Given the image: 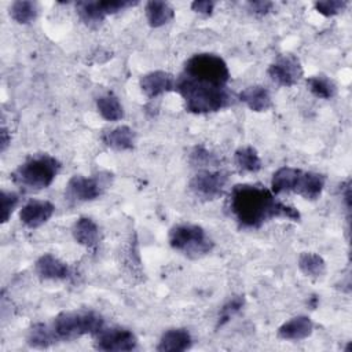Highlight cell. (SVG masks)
<instances>
[{
    "label": "cell",
    "instance_id": "20",
    "mask_svg": "<svg viewBox=\"0 0 352 352\" xmlns=\"http://www.w3.org/2000/svg\"><path fill=\"white\" fill-rule=\"evenodd\" d=\"M146 18L151 28H161L175 18V10L166 1L151 0L146 3Z\"/></svg>",
    "mask_w": 352,
    "mask_h": 352
},
{
    "label": "cell",
    "instance_id": "22",
    "mask_svg": "<svg viewBox=\"0 0 352 352\" xmlns=\"http://www.w3.org/2000/svg\"><path fill=\"white\" fill-rule=\"evenodd\" d=\"M234 162L239 172L254 173L261 169V160L252 146L239 147L234 154Z\"/></svg>",
    "mask_w": 352,
    "mask_h": 352
},
{
    "label": "cell",
    "instance_id": "32",
    "mask_svg": "<svg viewBox=\"0 0 352 352\" xmlns=\"http://www.w3.org/2000/svg\"><path fill=\"white\" fill-rule=\"evenodd\" d=\"M274 7L272 1H265V0H258V1H249L248 3V8L249 11H252L256 15H265L271 11V8Z\"/></svg>",
    "mask_w": 352,
    "mask_h": 352
},
{
    "label": "cell",
    "instance_id": "13",
    "mask_svg": "<svg viewBox=\"0 0 352 352\" xmlns=\"http://www.w3.org/2000/svg\"><path fill=\"white\" fill-rule=\"evenodd\" d=\"M36 272L41 279L62 280L70 276V268L66 263L52 256L51 253L43 254L36 261Z\"/></svg>",
    "mask_w": 352,
    "mask_h": 352
},
{
    "label": "cell",
    "instance_id": "25",
    "mask_svg": "<svg viewBox=\"0 0 352 352\" xmlns=\"http://www.w3.org/2000/svg\"><path fill=\"white\" fill-rule=\"evenodd\" d=\"M309 91L319 99H331L337 94V87L331 78L324 74L312 76L307 80Z\"/></svg>",
    "mask_w": 352,
    "mask_h": 352
},
{
    "label": "cell",
    "instance_id": "15",
    "mask_svg": "<svg viewBox=\"0 0 352 352\" xmlns=\"http://www.w3.org/2000/svg\"><path fill=\"white\" fill-rule=\"evenodd\" d=\"M324 182H326V177L320 173L301 170L294 192H297L305 199L315 201L320 197L324 187Z\"/></svg>",
    "mask_w": 352,
    "mask_h": 352
},
{
    "label": "cell",
    "instance_id": "2",
    "mask_svg": "<svg viewBox=\"0 0 352 352\" xmlns=\"http://www.w3.org/2000/svg\"><path fill=\"white\" fill-rule=\"evenodd\" d=\"M230 209L242 228H260L272 219L300 220V212L275 198L265 187L236 184L230 194Z\"/></svg>",
    "mask_w": 352,
    "mask_h": 352
},
{
    "label": "cell",
    "instance_id": "30",
    "mask_svg": "<svg viewBox=\"0 0 352 352\" xmlns=\"http://www.w3.org/2000/svg\"><path fill=\"white\" fill-rule=\"evenodd\" d=\"M314 6H315V10L319 14H322L323 16H334L345 10V7L348 6V1H345V0H322V1H316Z\"/></svg>",
    "mask_w": 352,
    "mask_h": 352
},
{
    "label": "cell",
    "instance_id": "10",
    "mask_svg": "<svg viewBox=\"0 0 352 352\" xmlns=\"http://www.w3.org/2000/svg\"><path fill=\"white\" fill-rule=\"evenodd\" d=\"M103 190V183L96 177H85L81 175L73 176L66 186V197L74 201H94Z\"/></svg>",
    "mask_w": 352,
    "mask_h": 352
},
{
    "label": "cell",
    "instance_id": "17",
    "mask_svg": "<svg viewBox=\"0 0 352 352\" xmlns=\"http://www.w3.org/2000/svg\"><path fill=\"white\" fill-rule=\"evenodd\" d=\"M72 232L77 243L88 249H94L99 243V227L89 217H80L73 224Z\"/></svg>",
    "mask_w": 352,
    "mask_h": 352
},
{
    "label": "cell",
    "instance_id": "16",
    "mask_svg": "<svg viewBox=\"0 0 352 352\" xmlns=\"http://www.w3.org/2000/svg\"><path fill=\"white\" fill-rule=\"evenodd\" d=\"M192 338L186 329H170L166 330L157 345L158 352H182L190 349Z\"/></svg>",
    "mask_w": 352,
    "mask_h": 352
},
{
    "label": "cell",
    "instance_id": "3",
    "mask_svg": "<svg viewBox=\"0 0 352 352\" xmlns=\"http://www.w3.org/2000/svg\"><path fill=\"white\" fill-rule=\"evenodd\" d=\"M60 169V162L50 154L28 158L11 175L12 182L23 191L36 192L51 186Z\"/></svg>",
    "mask_w": 352,
    "mask_h": 352
},
{
    "label": "cell",
    "instance_id": "26",
    "mask_svg": "<svg viewBox=\"0 0 352 352\" xmlns=\"http://www.w3.org/2000/svg\"><path fill=\"white\" fill-rule=\"evenodd\" d=\"M37 4L29 0H16L10 7L11 18L22 25L30 23L37 16Z\"/></svg>",
    "mask_w": 352,
    "mask_h": 352
},
{
    "label": "cell",
    "instance_id": "4",
    "mask_svg": "<svg viewBox=\"0 0 352 352\" xmlns=\"http://www.w3.org/2000/svg\"><path fill=\"white\" fill-rule=\"evenodd\" d=\"M103 324V318L94 311H70L59 314L51 329L56 341H72L85 334L95 336Z\"/></svg>",
    "mask_w": 352,
    "mask_h": 352
},
{
    "label": "cell",
    "instance_id": "6",
    "mask_svg": "<svg viewBox=\"0 0 352 352\" xmlns=\"http://www.w3.org/2000/svg\"><path fill=\"white\" fill-rule=\"evenodd\" d=\"M136 6L135 1L129 0H113V1H77L76 3V10L80 16V19L94 28L99 26L103 19L110 15L116 14L118 11H122L128 7Z\"/></svg>",
    "mask_w": 352,
    "mask_h": 352
},
{
    "label": "cell",
    "instance_id": "29",
    "mask_svg": "<svg viewBox=\"0 0 352 352\" xmlns=\"http://www.w3.org/2000/svg\"><path fill=\"white\" fill-rule=\"evenodd\" d=\"M190 162L194 166H210L217 165L219 158L204 146H195L190 154Z\"/></svg>",
    "mask_w": 352,
    "mask_h": 352
},
{
    "label": "cell",
    "instance_id": "21",
    "mask_svg": "<svg viewBox=\"0 0 352 352\" xmlns=\"http://www.w3.org/2000/svg\"><path fill=\"white\" fill-rule=\"evenodd\" d=\"M102 139L109 147L120 151L132 150L135 146V132L126 125H121L110 131H106L102 135Z\"/></svg>",
    "mask_w": 352,
    "mask_h": 352
},
{
    "label": "cell",
    "instance_id": "19",
    "mask_svg": "<svg viewBox=\"0 0 352 352\" xmlns=\"http://www.w3.org/2000/svg\"><path fill=\"white\" fill-rule=\"evenodd\" d=\"M301 169L292 168V166H282L276 172H274L271 179V191L276 194L290 192L296 190L297 180L300 176Z\"/></svg>",
    "mask_w": 352,
    "mask_h": 352
},
{
    "label": "cell",
    "instance_id": "27",
    "mask_svg": "<svg viewBox=\"0 0 352 352\" xmlns=\"http://www.w3.org/2000/svg\"><path fill=\"white\" fill-rule=\"evenodd\" d=\"M54 342H56V340H55L51 326H47L44 323H37V324H33V327L29 330L28 344L30 346L47 348Z\"/></svg>",
    "mask_w": 352,
    "mask_h": 352
},
{
    "label": "cell",
    "instance_id": "31",
    "mask_svg": "<svg viewBox=\"0 0 352 352\" xmlns=\"http://www.w3.org/2000/svg\"><path fill=\"white\" fill-rule=\"evenodd\" d=\"M19 202V195L14 191L1 190V223H7Z\"/></svg>",
    "mask_w": 352,
    "mask_h": 352
},
{
    "label": "cell",
    "instance_id": "12",
    "mask_svg": "<svg viewBox=\"0 0 352 352\" xmlns=\"http://www.w3.org/2000/svg\"><path fill=\"white\" fill-rule=\"evenodd\" d=\"M139 85L142 92L148 99H154L162 94L175 89V77L168 72L154 70L142 76Z\"/></svg>",
    "mask_w": 352,
    "mask_h": 352
},
{
    "label": "cell",
    "instance_id": "28",
    "mask_svg": "<svg viewBox=\"0 0 352 352\" xmlns=\"http://www.w3.org/2000/svg\"><path fill=\"white\" fill-rule=\"evenodd\" d=\"M245 305V298L243 296H234L231 297L221 308L219 312V318H217V324L216 327H221L224 326L227 322H230V319L236 315Z\"/></svg>",
    "mask_w": 352,
    "mask_h": 352
},
{
    "label": "cell",
    "instance_id": "24",
    "mask_svg": "<svg viewBox=\"0 0 352 352\" xmlns=\"http://www.w3.org/2000/svg\"><path fill=\"white\" fill-rule=\"evenodd\" d=\"M298 268L300 271L309 278L318 279L326 271V263L322 256L312 252H302L298 257Z\"/></svg>",
    "mask_w": 352,
    "mask_h": 352
},
{
    "label": "cell",
    "instance_id": "5",
    "mask_svg": "<svg viewBox=\"0 0 352 352\" xmlns=\"http://www.w3.org/2000/svg\"><path fill=\"white\" fill-rule=\"evenodd\" d=\"M169 245L188 258H199L213 249V241L197 224H177L169 231Z\"/></svg>",
    "mask_w": 352,
    "mask_h": 352
},
{
    "label": "cell",
    "instance_id": "9",
    "mask_svg": "<svg viewBox=\"0 0 352 352\" xmlns=\"http://www.w3.org/2000/svg\"><path fill=\"white\" fill-rule=\"evenodd\" d=\"M270 78L280 87H293L302 77V67L297 56L287 54L279 56L267 70Z\"/></svg>",
    "mask_w": 352,
    "mask_h": 352
},
{
    "label": "cell",
    "instance_id": "33",
    "mask_svg": "<svg viewBox=\"0 0 352 352\" xmlns=\"http://www.w3.org/2000/svg\"><path fill=\"white\" fill-rule=\"evenodd\" d=\"M192 11L202 14V15H210L214 8V1L210 0H195L191 3Z\"/></svg>",
    "mask_w": 352,
    "mask_h": 352
},
{
    "label": "cell",
    "instance_id": "7",
    "mask_svg": "<svg viewBox=\"0 0 352 352\" xmlns=\"http://www.w3.org/2000/svg\"><path fill=\"white\" fill-rule=\"evenodd\" d=\"M228 175L223 170H201L190 180V190L199 198L216 199L223 195Z\"/></svg>",
    "mask_w": 352,
    "mask_h": 352
},
{
    "label": "cell",
    "instance_id": "34",
    "mask_svg": "<svg viewBox=\"0 0 352 352\" xmlns=\"http://www.w3.org/2000/svg\"><path fill=\"white\" fill-rule=\"evenodd\" d=\"M11 142V136L8 135V132H7V129L3 126L1 128V132H0V150L1 151H4L6 148H7V146H8V143Z\"/></svg>",
    "mask_w": 352,
    "mask_h": 352
},
{
    "label": "cell",
    "instance_id": "23",
    "mask_svg": "<svg viewBox=\"0 0 352 352\" xmlns=\"http://www.w3.org/2000/svg\"><path fill=\"white\" fill-rule=\"evenodd\" d=\"M96 109L106 121H118L124 117V109L118 98L113 94L102 95L96 99Z\"/></svg>",
    "mask_w": 352,
    "mask_h": 352
},
{
    "label": "cell",
    "instance_id": "8",
    "mask_svg": "<svg viewBox=\"0 0 352 352\" xmlns=\"http://www.w3.org/2000/svg\"><path fill=\"white\" fill-rule=\"evenodd\" d=\"M136 336L122 327L102 329L95 334V348L99 351H132L136 348Z\"/></svg>",
    "mask_w": 352,
    "mask_h": 352
},
{
    "label": "cell",
    "instance_id": "11",
    "mask_svg": "<svg viewBox=\"0 0 352 352\" xmlns=\"http://www.w3.org/2000/svg\"><path fill=\"white\" fill-rule=\"evenodd\" d=\"M55 212V206L50 201H30L22 206L19 212L21 223L28 228H38L47 223Z\"/></svg>",
    "mask_w": 352,
    "mask_h": 352
},
{
    "label": "cell",
    "instance_id": "14",
    "mask_svg": "<svg viewBox=\"0 0 352 352\" xmlns=\"http://www.w3.org/2000/svg\"><path fill=\"white\" fill-rule=\"evenodd\" d=\"M314 331V323L308 316L300 315L285 322L278 329V337L286 341H301L308 338Z\"/></svg>",
    "mask_w": 352,
    "mask_h": 352
},
{
    "label": "cell",
    "instance_id": "18",
    "mask_svg": "<svg viewBox=\"0 0 352 352\" xmlns=\"http://www.w3.org/2000/svg\"><path fill=\"white\" fill-rule=\"evenodd\" d=\"M239 100L253 111H267L272 106L270 91L263 85H250L239 94Z\"/></svg>",
    "mask_w": 352,
    "mask_h": 352
},
{
    "label": "cell",
    "instance_id": "1",
    "mask_svg": "<svg viewBox=\"0 0 352 352\" xmlns=\"http://www.w3.org/2000/svg\"><path fill=\"white\" fill-rule=\"evenodd\" d=\"M230 70L216 54H195L187 59L183 72L175 80V89L184 100L186 110L194 114L214 113L232 104L228 89Z\"/></svg>",
    "mask_w": 352,
    "mask_h": 352
}]
</instances>
